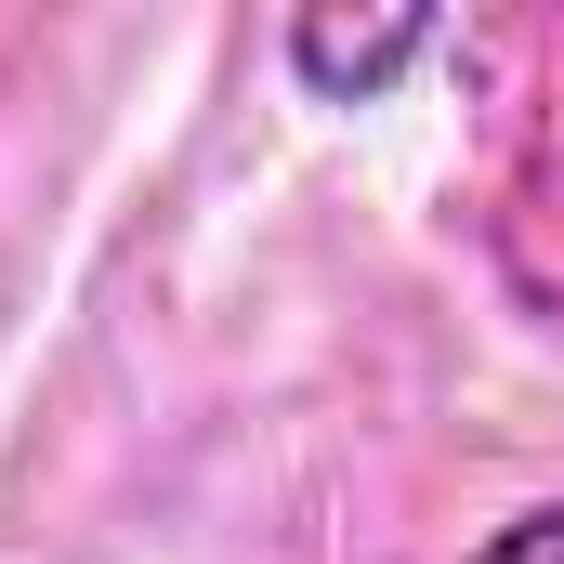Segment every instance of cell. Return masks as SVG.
I'll return each mask as SVG.
<instances>
[{"instance_id": "obj_1", "label": "cell", "mask_w": 564, "mask_h": 564, "mask_svg": "<svg viewBox=\"0 0 564 564\" xmlns=\"http://www.w3.org/2000/svg\"><path fill=\"white\" fill-rule=\"evenodd\" d=\"M433 40H446V13H421V0H408V13H289L276 53H289V79H302L315 106H381V93L421 66Z\"/></svg>"}, {"instance_id": "obj_2", "label": "cell", "mask_w": 564, "mask_h": 564, "mask_svg": "<svg viewBox=\"0 0 564 564\" xmlns=\"http://www.w3.org/2000/svg\"><path fill=\"white\" fill-rule=\"evenodd\" d=\"M473 564H564V499H539V512H512V525H499V539H486Z\"/></svg>"}]
</instances>
